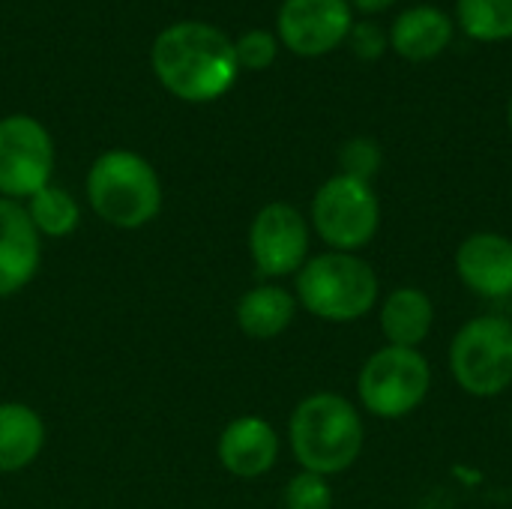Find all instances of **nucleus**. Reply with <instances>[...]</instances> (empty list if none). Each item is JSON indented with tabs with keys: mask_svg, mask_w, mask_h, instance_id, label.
I'll return each instance as SVG.
<instances>
[{
	"mask_svg": "<svg viewBox=\"0 0 512 509\" xmlns=\"http://www.w3.org/2000/svg\"><path fill=\"white\" fill-rule=\"evenodd\" d=\"M87 201L93 213L120 231L153 222L162 210V180L156 168L135 150H105L87 171Z\"/></svg>",
	"mask_w": 512,
	"mask_h": 509,
	"instance_id": "obj_4",
	"label": "nucleus"
},
{
	"mask_svg": "<svg viewBox=\"0 0 512 509\" xmlns=\"http://www.w3.org/2000/svg\"><path fill=\"white\" fill-rule=\"evenodd\" d=\"M297 303L327 324H357L381 303L375 267L351 252H321L297 273Z\"/></svg>",
	"mask_w": 512,
	"mask_h": 509,
	"instance_id": "obj_3",
	"label": "nucleus"
},
{
	"mask_svg": "<svg viewBox=\"0 0 512 509\" xmlns=\"http://www.w3.org/2000/svg\"><path fill=\"white\" fill-rule=\"evenodd\" d=\"M351 9H360L363 15H378V12H387L396 6V0H348Z\"/></svg>",
	"mask_w": 512,
	"mask_h": 509,
	"instance_id": "obj_24",
	"label": "nucleus"
},
{
	"mask_svg": "<svg viewBox=\"0 0 512 509\" xmlns=\"http://www.w3.org/2000/svg\"><path fill=\"white\" fill-rule=\"evenodd\" d=\"M348 42H351L354 54H357L360 60H366V63L378 60V57L390 48L387 30H384L381 24H375V21H357V24L351 27V33H348Z\"/></svg>",
	"mask_w": 512,
	"mask_h": 509,
	"instance_id": "obj_23",
	"label": "nucleus"
},
{
	"mask_svg": "<svg viewBox=\"0 0 512 509\" xmlns=\"http://www.w3.org/2000/svg\"><path fill=\"white\" fill-rule=\"evenodd\" d=\"M234 51H237L240 69L261 72V69L273 66V60H276V54H279V39H276V33L255 27V30H246V33L234 42Z\"/></svg>",
	"mask_w": 512,
	"mask_h": 509,
	"instance_id": "obj_22",
	"label": "nucleus"
},
{
	"mask_svg": "<svg viewBox=\"0 0 512 509\" xmlns=\"http://www.w3.org/2000/svg\"><path fill=\"white\" fill-rule=\"evenodd\" d=\"M459 282L483 300L512 297V240L498 231L468 234L456 249Z\"/></svg>",
	"mask_w": 512,
	"mask_h": 509,
	"instance_id": "obj_11",
	"label": "nucleus"
},
{
	"mask_svg": "<svg viewBox=\"0 0 512 509\" xmlns=\"http://www.w3.org/2000/svg\"><path fill=\"white\" fill-rule=\"evenodd\" d=\"M288 444L300 471L336 477L354 468L366 447L360 408L342 393H312L291 411Z\"/></svg>",
	"mask_w": 512,
	"mask_h": 509,
	"instance_id": "obj_2",
	"label": "nucleus"
},
{
	"mask_svg": "<svg viewBox=\"0 0 512 509\" xmlns=\"http://www.w3.org/2000/svg\"><path fill=\"white\" fill-rule=\"evenodd\" d=\"M450 375L474 399H495L512 387V321L504 315H477L465 321L450 342Z\"/></svg>",
	"mask_w": 512,
	"mask_h": 509,
	"instance_id": "obj_6",
	"label": "nucleus"
},
{
	"mask_svg": "<svg viewBox=\"0 0 512 509\" xmlns=\"http://www.w3.org/2000/svg\"><path fill=\"white\" fill-rule=\"evenodd\" d=\"M432 390V366L420 348L384 345L357 372L360 408L375 420H405L423 408Z\"/></svg>",
	"mask_w": 512,
	"mask_h": 509,
	"instance_id": "obj_5",
	"label": "nucleus"
},
{
	"mask_svg": "<svg viewBox=\"0 0 512 509\" xmlns=\"http://www.w3.org/2000/svg\"><path fill=\"white\" fill-rule=\"evenodd\" d=\"M24 210L39 237H69L81 222L78 201L66 189L51 186V183L39 189L36 195H30Z\"/></svg>",
	"mask_w": 512,
	"mask_h": 509,
	"instance_id": "obj_18",
	"label": "nucleus"
},
{
	"mask_svg": "<svg viewBox=\"0 0 512 509\" xmlns=\"http://www.w3.org/2000/svg\"><path fill=\"white\" fill-rule=\"evenodd\" d=\"M285 509H333V486L327 477L300 471L285 486Z\"/></svg>",
	"mask_w": 512,
	"mask_h": 509,
	"instance_id": "obj_21",
	"label": "nucleus"
},
{
	"mask_svg": "<svg viewBox=\"0 0 512 509\" xmlns=\"http://www.w3.org/2000/svg\"><path fill=\"white\" fill-rule=\"evenodd\" d=\"M456 24L474 42L512 39V0H456Z\"/></svg>",
	"mask_w": 512,
	"mask_h": 509,
	"instance_id": "obj_19",
	"label": "nucleus"
},
{
	"mask_svg": "<svg viewBox=\"0 0 512 509\" xmlns=\"http://www.w3.org/2000/svg\"><path fill=\"white\" fill-rule=\"evenodd\" d=\"M378 327L393 348H420L435 327V303L417 285L393 288L378 306Z\"/></svg>",
	"mask_w": 512,
	"mask_h": 509,
	"instance_id": "obj_15",
	"label": "nucleus"
},
{
	"mask_svg": "<svg viewBox=\"0 0 512 509\" xmlns=\"http://www.w3.org/2000/svg\"><path fill=\"white\" fill-rule=\"evenodd\" d=\"M42 261V237L36 234L21 201L0 198V297L24 291Z\"/></svg>",
	"mask_w": 512,
	"mask_h": 509,
	"instance_id": "obj_12",
	"label": "nucleus"
},
{
	"mask_svg": "<svg viewBox=\"0 0 512 509\" xmlns=\"http://www.w3.org/2000/svg\"><path fill=\"white\" fill-rule=\"evenodd\" d=\"M507 123H510V132H512V96H510V105H507Z\"/></svg>",
	"mask_w": 512,
	"mask_h": 509,
	"instance_id": "obj_25",
	"label": "nucleus"
},
{
	"mask_svg": "<svg viewBox=\"0 0 512 509\" xmlns=\"http://www.w3.org/2000/svg\"><path fill=\"white\" fill-rule=\"evenodd\" d=\"M453 33H456V21L441 6L420 3L399 12L387 36H390V48L399 57L411 63H426L450 48Z\"/></svg>",
	"mask_w": 512,
	"mask_h": 509,
	"instance_id": "obj_14",
	"label": "nucleus"
},
{
	"mask_svg": "<svg viewBox=\"0 0 512 509\" xmlns=\"http://www.w3.org/2000/svg\"><path fill=\"white\" fill-rule=\"evenodd\" d=\"M45 447L42 417L21 402H0V474L30 468Z\"/></svg>",
	"mask_w": 512,
	"mask_h": 509,
	"instance_id": "obj_16",
	"label": "nucleus"
},
{
	"mask_svg": "<svg viewBox=\"0 0 512 509\" xmlns=\"http://www.w3.org/2000/svg\"><path fill=\"white\" fill-rule=\"evenodd\" d=\"M159 84L183 102H213L225 96L237 75L234 39L207 21H177L153 39L150 51Z\"/></svg>",
	"mask_w": 512,
	"mask_h": 509,
	"instance_id": "obj_1",
	"label": "nucleus"
},
{
	"mask_svg": "<svg viewBox=\"0 0 512 509\" xmlns=\"http://www.w3.org/2000/svg\"><path fill=\"white\" fill-rule=\"evenodd\" d=\"M309 246L312 225L294 204H264L249 225V255L255 270L267 279L297 276L309 261Z\"/></svg>",
	"mask_w": 512,
	"mask_h": 509,
	"instance_id": "obj_9",
	"label": "nucleus"
},
{
	"mask_svg": "<svg viewBox=\"0 0 512 509\" xmlns=\"http://www.w3.org/2000/svg\"><path fill=\"white\" fill-rule=\"evenodd\" d=\"M510 432H512V417H510Z\"/></svg>",
	"mask_w": 512,
	"mask_h": 509,
	"instance_id": "obj_26",
	"label": "nucleus"
},
{
	"mask_svg": "<svg viewBox=\"0 0 512 509\" xmlns=\"http://www.w3.org/2000/svg\"><path fill=\"white\" fill-rule=\"evenodd\" d=\"M297 297L282 285H255L237 303V327L258 342L282 336L297 315Z\"/></svg>",
	"mask_w": 512,
	"mask_h": 509,
	"instance_id": "obj_17",
	"label": "nucleus"
},
{
	"mask_svg": "<svg viewBox=\"0 0 512 509\" xmlns=\"http://www.w3.org/2000/svg\"><path fill=\"white\" fill-rule=\"evenodd\" d=\"M354 9L348 0H285L276 15V39L297 57H321L348 42Z\"/></svg>",
	"mask_w": 512,
	"mask_h": 509,
	"instance_id": "obj_10",
	"label": "nucleus"
},
{
	"mask_svg": "<svg viewBox=\"0 0 512 509\" xmlns=\"http://www.w3.org/2000/svg\"><path fill=\"white\" fill-rule=\"evenodd\" d=\"M279 432L264 417H237L231 420L216 444V456L231 477L258 480L273 471L279 462Z\"/></svg>",
	"mask_w": 512,
	"mask_h": 509,
	"instance_id": "obj_13",
	"label": "nucleus"
},
{
	"mask_svg": "<svg viewBox=\"0 0 512 509\" xmlns=\"http://www.w3.org/2000/svg\"><path fill=\"white\" fill-rule=\"evenodd\" d=\"M381 165H384V153H381V144L375 138L360 135V138H351L339 147V174L372 183L378 177Z\"/></svg>",
	"mask_w": 512,
	"mask_h": 509,
	"instance_id": "obj_20",
	"label": "nucleus"
},
{
	"mask_svg": "<svg viewBox=\"0 0 512 509\" xmlns=\"http://www.w3.org/2000/svg\"><path fill=\"white\" fill-rule=\"evenodd\" d=\"M309 225L330 252L360 255L381 228V201L366 180L333 174L318 186L309 207Z\"/></svg>",
	"mask_w": 512,
	"mask_h": 509,
	"instance_id": "obj_7",
	"label": "nucleus"
},
{
	"mask_svg": "<svg viewBox=\"0 0 512 509\" xmlns=\"http://www.w3.org/2000/svg\"><path fill=\"white\" fill-rule=\"evenodd\" d=\"M54 141L48 129L27 114L0 120V198L27 201L51 183Z\"/></svg>",
	"mask_w": 512,
	"mask_h": 509,
	"instance_id": "obj_8",
	"label": "nucleus"
}]
</instances>
